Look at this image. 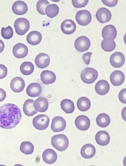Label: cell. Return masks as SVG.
Returning a JSON list of instances; mask_svg holds the SVG:
<instances>
[{
  "instance_id": "cell-1",
  "label": "cell",
  "mask_w": 126,
  "mask_h": 166,
  "mask_svg": "<svg viewBox=\"0 0 126 166\" xmlns=\"http://www.w3.org/2000/svg\"><path fill=\"white\" fill-rule=\"evenodd\" d=\"M22 118L21 111L17 106L7 103L0 107V127L5 129L15 127Z\"/></svg>"
},
{
  "instance_id": "cell-2",
  "label": "cell",
  "mask_w": 126,
  "mask_h": 166,
  "mask_svg": "<svg viewBox=\"0 0 126 166\" xmlns=\"http://www.w3.org/2000/svg\"><path fill=\"white\" fill-rule=\"evenodd\" d=\"M51 143L56 149L61 152L65 150L67 148L69 141L66 135L60 134L53 136L51 138Z\"/></svg>"
},
{
  "instance_id": "cell-3",
  "label": "cell",
  "mask_w": 126,
  "mask_h": 166,
  "mask_svg": "<svg viewBox=\"0 0 126 166\" xmlns=\"http://www.w3.org/2000/svg\"><path fill=\"white\" fill-rule=\"evenodd\" d=\"M98 72L94 69L87 67L84 69L81 73V78L82 81L86 84L93 83L98 76Z\"/></svg>"
},
{
  "instance_id": "cell-4",
  "label": "cell",
  "mask_w": 126,
  "mask_h": 166,
  "mask_svg": "<svg viewBox=\"0 0 126 166\" xmlns=\"http://www.w3.org/2000/svg\"><path fill=\"white\" fill-rule=\"evenodd\" d=\"M30 25L29 21L24 18L16 19L14 23V27L16 33L19 35H23L28 31Z\"/></svg>"
},
{
  "instance_id": "cell-5",
  "label": "cell",
  "mask_w": 126,
  "mask_h": 166,
  "mask_svg": "<svg viewBox=\"0 0 126 166\" xmlns=\"http://www.w3.org/2000/svg\"><path fill=\"white\" fill-rule=\"evenodd\" d=\"M50 120L46 115L40 114L34 117L33 120V124L37 129L42 130L47 128Z\"/></svg>"
},
{
  "instance_id": "cell-6",
  "label": "cell",
  "mask_w": 126,
  "mask_h": 166,
  "mask_svg": "<svg viewBox=\"0 0 126 166\" xmlns=\"http://www.w3.org/2000/svg\"><path fill=\"white\" fill-rule=\"evenodd\" d=\"M91 45V42L89 38L86 36H81L78 37L74 43L75 48L80 52L87 51Z\"/></svg>"
},
{
  "instance_id": "cell-7",
  "label": "cell",
  "mask_w": 126,
  "mask_h": 166,
  "mask_svg": "<svg viewBox=\"0 0 126 166\" xmlns=\"http://www.w3.org/2000/svg\"><path fill=\"white\" fill-rule=\"evenodd\" d=\"M75 19L78 23L80 25L86 26L89 24L92 20V15L88 10H84L77 12Z\"/></svg>"
},
{
  "instance_id": "cell-8",
  "label": "cell",
  "mask_w": 126,
  "mask_h": 166,
  "mask_svg": "<svg viewBox=\"0 0 126 166\" xmlns=\"http://www.w3.org/2000/svg\"><path fill=\"white\" fill-rule=\"evenodd\" d=\"M66 126V122L62 117L57 116L54 117L52 121L51 128L54 132L63 131Z\"/></svg>"
},
{
  "instance_id": "cell-9",
  "label": "cell",
  "mask_w": 126,
  "mask_h": 166,
  "mask_svg": "<svg viewBox=\"0 0 126 166\" xmlns=\"http://www.w3.org/2000/svg\"><path fill=\"white\" fill-rule=\"evenodd\" d=\"M125 60L124 54L120 52H116L112 54L110 61L111 65L115 68H119L124 64Z\"/></svg>"
},
{
  "instance_id": "cell-10",
  "label": "cell",
  "mask_w": 126,
  "mask_h": 166,
  "mask_svg": "<svg viewBox=\"0 0 126 166\" xmlns=\"http://www.w3.org/2000/svg\"><path fill=\"white\" fill-rule=\"evenodd\" d=\"M112 14L108 9L103 7L99 9L96 14V17L100 23H105L110 21L111 18Z\"/></svg>"
},
{
  "instance_id": "cell-11",
  "label": "cell",
  "mask_w": 126,
  "mask_h": 166,
  "mask_svg": "<svg viewBox=\"0 0 126 166\" xmlns=\"http://www.w3.org/2000/svg\"><path fill=\"white\" fill-rule=\"evenodd\" d=\"M12 51L14 56L16 57L22 58L27 55L28 53V49L26 45L19 43L14 46Z\"/></svg>"
},
{
  "instance_id": "cell-12",
  "label": "cell",
  "mask_w": 126,
  "mask_h": 166,
  "mask_svg": "<svg viewBox=\"0 0 126 166\" xmlns=\"http://www.w3.org/2000/svg\"><path fill=\"white\" fill-rule=\"evenodd\" d=\"M75 124L78 129L81 131H85L89 128L90 126V121L87 116L80 115L75 119Z\"/></svg>"
},
{
  "instance_id": "cell-13",
  "label": "cell",
  "mask_w": 126,
  "mask_h": 166,
  "mask_svg": "<svg viewBox=\"0 0 126 166\" xmlns=\"http://www.w3.org/2000/svg\"><path fill=\"white\" fill-rule=\"evenodd\" d=\"M25 84L23 79L20 77H16L11 80L10 87L13 91L16 93H19L22 91Z\"/></svg>"
},
{
  "instance_id": "cell-14",
  "label": "cell",
  "mask_w": 126,
  "mask_h": 166,
  "mask_svg": "<svg viewBox=\"0 0 126 166\" xmlns=\"http://www.w3.org/2000/svg\"><path fill=\"white\" fill-rule=\"evenodd\" d=\"M50 62L49 56L44 53H40L35 57V62L37 66L39 68L43 69L47 67Z\"/></svg>"
},
{
  "instance_id": "cell-15",
  "label": "cell",
  "mask_w": 126,
  "mask_h": 166,
  "mask_svg": "<svg viewBox=\"0 0 126 166\" xmlns=\"http://www.w3.org/2000/svg\"><path fill=\"white\" fill-rule=\"evenodd\" d=\"M123 73L119 70H116L111 73L110 80L112 84L115 86H119L122 84L125 80Z\"/></svg>"
},
{
  "instance_id": "cell-16",
  "label": "cell",
  "mask_w": 126,
  "mask_h": 166,
  "mask_svg": "<svg viewBox=\"0 0 126 166\" xmlns=\"http://www.w3.org/2000/svg\"><path fill=\"white\" fill-rule=\"evenodd\" d=\"M61 29L64 33L69 35L75 32L76 29V25L75 22L72 20L66 19L61 23Z\"/></svg>"
},
{
  "instance_id": "cell-17",
  "label": "cell",
  "mask_w": 126,
  "mask_h": 166,
  "mask_svg": "<svg viewBox=\"0 0 126 166\" xmlns=\"http://www.w3.org/2000/svg\"><path fill=\"white\" fill-rule=\"evenodd\" d=\"M28 10V7L26 4L21 1H17L14 2L12 6V11L16 14L23 15Z\"/></svg>"
},
{
  "instance_id": "cell-18",
  "label": "cell",
  "mask_w": 126,
  "mask_h": 166,
  "mask_svg": "<svg viewBox=\"0 0 126 166\" xmlns=\"http://www.w3.org/2000/svg\"><path fill=\"white\" fill-rule=\"evenodd\" d=\"M42 91L41 85L37 83H32L27 87L26 92L27 95L31 97H35L39 96Z\"/></svg>"
},
{
  "instance_id": "cell-19",
  "label": "cell",
  "mask_w": 126,
  "mask_h": 166,
  "mask_svg": "<svg viewBox=\"0 0 126 166\" xmlns=\"http://www.w3.org/2000/svg\"><path fill=\"white\" fill-rule=\"evenodd\" d=\"M95 140L96 143L101 146L107 145L109 143L110 137L109 134L103 131H99L96 134Z\"/></svg>"
},
{
  "instance_id": "cell-20",
  "label": "cell",
  "mask_w": 126,
  "mask_h": 166,
  "mask_svg": "<svg viewBox=\"0 0 126 166\" xmlns=\"http://www.w3.org/2000/svg\"><path fill=\"white\" fill-rule=\"evenodd\" d=\"M42 158L45 162L50 164L54 163L56 161L57 156L54 151L51 149H48L43 152Z\"/></svg>"
},
{
  "instance_id": "cell-21",
  "label": "cell",
  "mask_w": 126,
  "mask_h": 166,
  "mask_svg": "<svg viewBox=\"0 0 126 166\" xmlns=\"http://www.w3.org/2000/svg\"><path fill=\"white\" fill-rule=\"evenodd\" d=\"M48 103L45 98L40 97L37 98L34 102V106L35 110L40 112H44L48 107Z\"/></svg>"
},
{
  "instance_id": "cell-22",
  "label": "cell",
  "mask_w": 126,
  "mask_h": 166,
  "mask_svg": "<svg viewBox=\"0 0 126 166\" xmlns=\"http://www.w3.org/2000/svg\"><path fill=\"white\" fill-rule=\"evenodd\" d=\"M110 86L108 82L104 80L99 81L96 84L95 89L96 92L100 95H104L109 92Z\"/></svg>"
},
{
  "instance_id": "cell-23",
  "label": "cell",
  "mask_w": 126,
  "mask_h": 166,
  "mask_svg": "<svg viewBox=\"0 0 126 166\" xmlns=\"http://www.w3.org/2000/svg\"><path fill=\"white\" fill-rule=\"evenodd\" d=\"M96 153L95 147L90 144H86L81 149V154L82 156L85 158H90L94 156Z\"/></svg>"
},
{
  "instance_id": "cell-24",
  "label": "cell",
  "mask_w": 126,
  "mask_h": 166,
  "mask_svg": "<svg viewBox=\"0 0 126 166\" xmlns=\"http://www.w3.org/2000/svg\"><path fill=\"white\" fill-rule=\"evenodd\" d=\"M41 80L45 84H49L54 83L56 79V76L53 72L45 70L42 71L40 74Z\"/></svg>"
},
{
  "instance_id": "cell-25",
  "label": "cell",
  "mask_w": 126,
  "mask_h": 166,
  "mask_svg": "<svg viewBox=\"0 0 126 166\" xmlns=\"http://www.w3.org/2000/svg\"><path fill=\"white\" fill-rule=\"evenodd\" d=\"M42 35L41 33L37 31H33L30 32L27 35L26 40L27 42L32 45H36L41 42Z\"/></svg>"
},
{
  "instance_id": "cell-26",
  "label": "cell",
  "mask_w": 126,
  "mask_h": 166,
  "mask_svg": "<svg viewBox=\"0 0 126 166\" xmlns=\"http://www.w3.org/2000/svg\"><path fill=\"white\" fill-rule=\"evenodd\" d=\"M101 47L106 52H110L115 48L116 44L113 38L110 36L106 37L101 42Z\"/></svg>"
},
{
  "instance_id": "cell-27",
  "label": "cell",
  "mask_w": 126,
  "mask_h": 166,
  "mask_svg": "<svg viewBox=\"0 0 126 166\" xmlns=\"http://www.w3.org/2000/svg\"><path fill=\"white\" fill-rule=\"evenodd\" d=\"M34 100L28 99L25 102L23 105V111L28 116H32L37 113L34 106Z\"/></svg>"
},
{
  "instance_id": "cell-28",
  "label": "cell",
  "mask_w": 126,
  "mask_h": 166,
  "mask_svg": "<svg viewBox=\"0 0 126 166\" xmlns=\"http://www.w3.org/2000/svg\"><path fill=\"white\" fill-rule=\"evenodd\" d=\"M78 109L81 111L84 112L88 110L91 106V102L86 97L80 98L77 102Z\"/></svg>"
},
{
  "instance_id": "cell-29",
  "label": "cell",
  "mask_w": 126,
  "mask_h": 166,
  "mask_svg": "<svg viewBox=\"0 0 126 166\" xmlns=\"http://www.w3.org/2000/svg\"><path fill=\"white\" fill-rule=\"evenodd\" d=\"M110 121V117L105 113H101L96 117V123L101 128H105L108 126Z\"/></svg>"
},
{
  "instance_id": "cell-30",
  "label": "cell",
  "mask_w": 126,
  "mask_h": 166,
  "mask_svg": "<svg viewBox=\"0 0 126 166\" xmlns=\"http://www.w3.org/2000/svg\"><path fill=\"white\" fill-rule=\"evenodd\" d=\"M60 106L62 109L67 114L72 113L75 109L74 103L68 99L63 100L60 103Z\"/></svg>"
},
{
  "instance_id": "cell-31",
  "label": "cell",
  "mask_w": 126,
  "mask_h": 166,
  "mask_svg": "<svg viewBox=\"0 0 126 166\" xmlns=\"http://www.w3.org/2000/svg\"><path fill=\"white\" fill-rule=\"evenodd\" d=\"M102 35L103 38L108 36L113 37L115 39L117 36V30L116 27L112 25H109L105 26L102 29Z\"/></svg>"
},
{
  "instance_id": "cell-32",
  "label": "cell",
  "mask_w": 126,
  "mask_h": 166,
  "mask_svg": "<svg viewBox=\"0 0 126 166\" xmlns=\"http://www.w3.org/2000/svg\"><path fill=\"white\" fill-rule=\"evenodd\" d=\"M20 69L23 75H29L34 72V66L31 62L25 61L21 64L20 67Z\"/></svg>"
},
{
  "instance_id": "cell-33",
  "label": "cell",
  "mask_w": 126,
  "mask_h": 166,
  "mask_svg": "<svg viewBox=\"0 0 126 166\" xmlns=\"http://www.w3.org/2000/svg\"><path fill=\"white\" fill-rule=\"evenodd\" d=\"M59 9L58 6L55 4H49L45 8V14L51 18L56 16L59 12Z\"/></svg>"
},
{
  "instance_id": "cell-34",
  "label": "cell",
  "mask_w": 126,
  "mask_h": 166,
  "mask_svg": "<svg viewBox=\"0 0 126 166\" xmlns=\"http://www.w3.org/2000/svg\"><path fill=\"white\" fill-rule=\"evenodd\" d=\"M20 150L24 154L26 155L31 154L34 152V146L30 142L24 141L21 144Z\"/></svg>"
},
{
  "instance_id": "cell-35",
  "label": "cell",
  "mask_w": 126,
  "mask_h": 166,
  "mask_svg": "<svg viewBox=\"0 0 126 166\" xmlns=\"http://www.w3.org/2000/svg\"><path fill=\"white\" fill-rule=\"evenodd\" d=\"M1 34L3 38L5 39H9L13 35V29L10 26L4 28L2 27L1 30Z\"/></svg>"
},
{
  "instance_id": "cell-36",
  "label": "cell",
  "mask_w": 126,
  "mask_h": 166,
  "mask_svg": "<svg viewBox=\"0 0 126 166\" xmlns=\"http://www.w3.org/2000/svg\"><path fill=\"white\" fill-rule=\"evenodd\" d=\"M49 4V3L47 0H39L37 2L36 5L37 11L40 14L43 15H45L44 11H45V8Z\"/></svg>"
},
{
  "instance_id": "cell-37",
  "label": "cell",
  "mask_w": 126,
  "mask_h": 166,
  "mask_svg": "<svg viewBox=\"0 0 126 166\" xmlns=\"http://www.w3.org/2000/svg\"><path fill=\"white\" fill-rule=\"evenodd\" d=\"M88 0H72L73 6L76 8H80L85 7L87 4Z\"/></svg>"
},
{
  "instance_id": "cell-38",
  "label": "cell",
  "mask_w": 126,
  "mask_h": 166,
  "mask_svg": "<svg viewBox=\"0 0 126 166\" xmlns=\"http://www.w3.org/2000/svg\"><path fill=\"white\" fill-rule=\"evenodd\" d=\"M118 97L119 100L122 103H126V89L124 88L122 90L119 92Z\"/></svg>"
},
{
  "instance_id": "cell-39",
  "label": "cell",
  "mask_w": 126,
  "mask_h": 166,
  "mask_svg": "<svg viewBox=\"0 0 126 166\" xmlns=\"http://www.w3.org/2000/svg\"><path fill=\"white\" fill-rule=\"evenodd\" d=\"M7 69L4 65L0 64V79L4 78L7 75Z\"/></svg>"
},
{
  "instance_id": "cell-40",
  "label": "cell",
  "mask_w": 126,
  "mask_h": 166,
  "mask_svg": "<svg viewBox=\"0 0 126 166\" xmlns=\"http://www.w3.org/2000/svg\"><path fill=\"white\" fill-rule=\"evenodd\" d=\"M102 2L103 4L109 7H113L117 5L118 0H102Z\"/></svg>"
},
{
  "instance_id": "cell-41",
  "label": "cell",
  "mask_w": 126,
  "mask_h": 166,
  "mask_svg": "<svg viewBox=\"0 0 126 166\" xmlns=\"http://www.w3.org/2000/svg\"><path fill=\"white\" fill-rule=\"evenodd\" d=\"M92 53L88 52L85 53L82 56V59L84 63L88 65L89 64L90 61V57Z\"/></svg>"
},
{
  "instance_id": "cell-42",
  "label": "cell",
  "mask_w": 126,
  "mask_h": 166,
  "mask_svg": "<svg viewBox=\"0 0 126 166\" xmlns=\"http://www.w3.org/2000/svg\"><path fill=\"white\" fill-rule=\"evenodd\" d=\"M6 96L5 91L2 88H0V102L3 101Z\"/></svg>"
},
{
  "instance_id": "cell-43",
  "label": "cell",
  "mask_w": 126,
  "mask_h": 166,
  "mask_svg": "<svg viewBox=\"0 0 126 166\" xmlns=\"http://www.w3.org/2000/svg\"><path fill=\"white\" fill-rule=\"evenodd\" d=\"M4 48V45L2 40L0 39V53H1Z\"/></svg>"
}]
</instances>
